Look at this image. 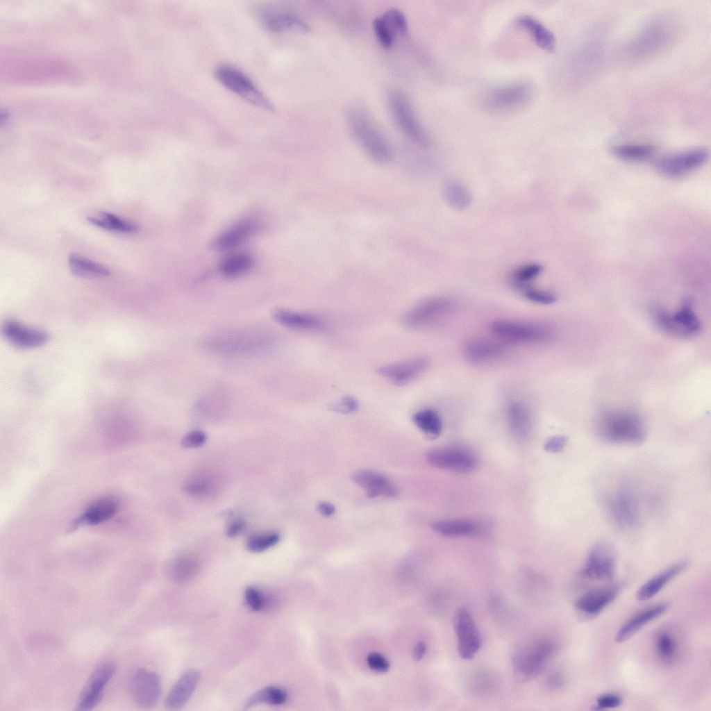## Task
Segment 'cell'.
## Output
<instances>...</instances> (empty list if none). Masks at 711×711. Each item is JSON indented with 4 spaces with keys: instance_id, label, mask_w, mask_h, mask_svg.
Masks as SVG:
<instances>
[{
    "instance_id": "53",
    "label": "cell",
    "mask_w": 711,
    "mask_h": 711,
    "mask_svg": "<svg viewBox=\"0 0 711 711\" xmlns=\"http://www.w3.org/2000/svg\"><path fill=\"white\" fill-rule=\"evenodd\" d=\"M546 683L549 689H559L565 684L564 676L561 671H555L549 675Z\"/></svg>"
},
{
    "instance_id": "16",
    "label": "cell",
    "mask_w": 711,
    "mask_h": 711,
    "mask_svg": "<svg viewBox=\"0 0 711 711\" xmlns=\"http://www.w3.org/2000/svg\"><path fill=\"white\" fill-rule=\"evenodd\" d=\"M453 625L460 657L465 660L471 659L481 646V638L468 610L459 608L455 614Z\"/></svg>"
},
{
    "instance_id": "24",
    "label": "cell",
    "mask_w": 711,
    "mask_h": 711,
    "mask_svg": "<svg viewBox=\"0 0 711 711\" xmlns=\"http://www.w3.org/2000/svg\"><path fill=\"white\" fill-rule=\"evenodd\" d=\"M200 679L199 673L194 669L186 671L169 692L165 705L169 710H178L190 699Z\"/></svg>"
},
{
    "instance_id": "18",
    "label": "cell",
    "mask_w": 711,
    "mask_h": 711,
    "mask_svg": "<svg viewBox=\"0 0 711 711\" xmlns=\"http://www.w3.org/2000/svg\"><path fill=\"white\" fill-rule=\"evenodd\" d=\"M533 89L525 83L503 86L492 92L486 104L492 110H510L526 105L531 99Z\"/></svg>"
},
{
    "instance_id": "19",
    "label": "cell",
    "mask_w": 711,
    "mask_h": 711,
    "mask_svg": "<svg viewBox=\"0 0 711 711\" xmlns=\"http://www.w3.org/2000/svg\"><path fill=\"white\" fill-rule=\"evenodd\" d=\"M429 363L427 358L418 356L383 366L378 372L393 384L402 386L420 376L428 369Z\"/></svg>"
},
{
    "instance_id": "17",
    "label": "cell",
    "mask_w": 711,
    "mask_h": 711,
    "mask_svg": "<svg viewBox=\"0 0 711 711\" xmlns=\"http://www.w3.org/2000/svg\"><path fill=\"white\" fill-rule=\"evenodd\" d=\"M115 671L113 663L107 662L97 666L81 693L77 709L91 710L101 701L103 690Z\"/></svg>"
},
{
    "instance_id": "1",
    "label": "cell",
    "mask_w": 711,
    "mask_h": 711,
    "mask_svg": "<svg viewBox=\"0 0 711 711\" xmlns=\"http://www.w3.org/2000/svg\"><path fill=\"white\" fill-rule=\"evenodd\" d=\"M347 123L356 142L374 161L387 164L392 151L386 137L365 110L352 107L347 112Z\"/></svg>"
},
{
    "instance_id": "36",
    "label": "cell",
    "mask_w": 711,
    "mask_h": 711,
    "mask_svg": "<svg viewBox=\"0 0 711 711\" xmlns=\"http://www.w3.org/2000/svg\"><path fill=\"white\" fill-rule=\"evenodd\" d=\"M443 196L449 206L457 210H463L471 203V194L461 183L456 181L447 182L443 188Z\"/></svg>"
},
{
    "instance_id": "52",
    "label": "cell",
    "mask_w": 711,
    "mask_h": 711,
    "mask_svg": "<svg viewBox=\"0 0 711 711\" xmlns=\"http://www.w3.org/2000/svg\"><path fill=\"white\" fill-rule=\"evenodd\" d=\"M357 401L351 397H346L333 406V410L342 413H351L358 409Z\"/></svg>"
},
{
    "instance_id": "45",
    "label": "cell",
    "mask_w": 711,
    "mask_h": 711,
    "mask_svg": "<svg viewBox=\"0 0 711 711\" xmlns=\"http://www.w3.org/2000/svg\"><path fill=\"white\" fill-rule=\"evenodd\" d=\"M382 15L396 35H404L407 32V19L405 15L399 9L392 8L387 10Z\"/></svg>"
},
{
    "instance_id": "51",
    "label": "cell",
    "mask_w": 711,
    "mask_h": 711,
    "mask_svg": "<svg viewBox=\"0 0 711 711\" xmlns=\"http://www.w3.org/2000/svg\"><path fill=\"white\" fill-rule=\"evenodd\" d=\"M567 443V438L563 435H555L549 438L544 444L546 451L557 453L563 449Z\"/></svg>"
},
{
    "instance_id": "2",
    "label": "cell",
    "mask_w": 711,
    "mask_h": 711,
    "mask_svg": "<svg viewBox=\"0 0 711 711\" xmlns=\"http://www.w3.org/2000/svg\"><path fill=\"white\" fill-rule=\"evenodd\" d=\"M596 428L602 439L613 444H639L646 437V428L642 418L638 413L630 410L603 412L598 419Z\"/></svg>"
},
{
    "instance_id": "35",
    "label": "cell",
    "mask_w": 711,
    "mask_h": 711,
    "mask_svg": "<svg viewBox=\"0 0 711 711\" xmlns=\"http://www.w3.org/2000/svg\"><path fill=\"white\" fill-rule=\"evenodd\" d=\"M200 568L198 558L192 554H183L177 557L170 567L169 573L173 579L185 582L196 576Z\"/></svg>"
},
{
    "instance_id": "21",
    "label": "cell",
    "mask_w": 711,
    "mask_h": 711,
    "mask_svg": "<svg viewBox=\"0 0 711 711\" xmlns=\"http://www.w3.org/2000/svg\"><path fill=\"white\" fill-rule=\"evenodd\" d=\"M2 330L10 343L22 349L38 347L49 340V335L44 331L24 326L12 319L4 323Z\"/></svg>"
},
{
    "instance_id": "37",
    "label": "cell",
    "mask_w": 711,
    "mask_h": 711,
    "mask_svg": "<svg viewBox=\"0 0 711 711\" xmlns=\"http://www.w3.org/2000/svg\"><path fill=\"white\" fill-rule=\"evenodd\" d=\"M87 221L94 226L110 231L133 233L137 230L135 224L107 212H101L98 217H89Z\"/></svg>"
},
{
    "instance_id": "10",
    "label": "cell",
    "mask_w": 711,
    "mask_h": 711,
    "mask_svg": "<svg viewBox=\"0 0 711 711\" xmlns=\"http://www.w3.org/2000/svg\"><path fill=\"white\" fill-rule=\"evenodd\" d=\"M434 467L458 473H469L476 469L478 460L470 451L454 446L436 448L426 456Z\"/></svg>"
},
{
    "instance_id": "5",
    "label": "cell",
    "mask_w": 711,
    "mask_h": 711,
    "mask_svg": "<svg viewBox=\"0 0 711 711\" xmlns=\"http://www.w3.org/2000/svg\"><path fill=\"white\" fill-rule=\"evenodd\" d=\"M490 329L496 337L510 343H542L553 337L549 328L531 322L499 319L491 324Z\"/></svg>"
},
{
    "instance_id": "20",
    "label": "cell",
    "mask_w": 711,
    "mask_h": 711,
    "mask_svg": "<svg viewBox=\"0 0 711 711\" xmlns=\"http://www.w3.org/2000/svg\"><path fill=\"white\" fill-rule=\"evenodd\" d=\"M353 480L362 487L366 496L394 498L398 495L397 487L384 474L371 469L357 470L351 476Z\"/></svg>"
},
{
    "instance_id": "7",
    "label": "cell",
    "mask_w": 711,
    "mask_h": 711,
    "mask_svg": "<svg viewBox=\"0 0 711 711\" xmlns=\"http://www.w3.org/2000/svg\"><path fill=\"white\" fill-rule=\"evenodd\" d=\"M456 306L455 301L448 297H433L410 310L405 314L403 322L410 328H426L451 314Z\"/></svg>"
},
{
    "instance_id": "30",
    "label": "cell",
    "mask_w": 711,
    "mask_h": 711,
    "mask_svg": "<svg viewBox=\"0 0 711 711\" xmlns=\"http://www.w3.org/2000/svg\"><path fill=\"white\" fill-rule=\"evenodd\" d=\"M507 416L510 427L514 435L524 438L530 433L531 418L528 409L521 402H510L507 408Z\"/></svg>"
},
{
    "instance_id": "6",
    "label": "cell",
    "mask_w": 711,
    "mask_h": 711,
    "mask_svg": "<svg viewBox=\"0 0 711 711\" xmlns=\"http://www.w3.org/2000/svg\"><path fill=\"white\" fill-rule=\"evenodd\" d=\"M657 325L663 331L683 337H689L699 333L701 322L695 315L689 299H685L680 308L674 314L661 308L654 312Z\"/></svg>"
},
{
    "instance_id": "47",
    "label": "cell",
    "mask_w": 711,
    "mask_h": 711,
    "mask_svg": "<svg viewBox=\"0 0 711 711\" xmlns=\"http://www.w3.org/2000/svg\"><path fill=\"white\" fill-rule=\"evenodd\" d=\"M523 294L528 300L538 304L550 305L557 300L553 293L543 290L524 287Z\"/></svg>"
},
{
    "instance_id": "27",
    "label": "cell",
    "mask_w": 711,
    "mask_h": 711,
    "mask_svg": "<svg viewBox=\"0 0 711 711\" xmlns=\"http://www.w3.org/2000/svg\"><path fill=\"white\" fill-rule=\"evenodd\" d=\"M274 319L280 324L301 331H315L321 328L324 323L315 315L285 309L274 312Z\"/></svg>"
},
{
    "instance_id": "49",
    "label": "cell",
    "mask_w": 711,
    "mask_h": 711,
    "mask_svg": "<svg viewBox=\"0 0 711 711\" xmlns=\"http://www.w3.org/2000/svg\"><path fill=\"white\" fill-rule=\"evenodd\" d=\"M367 663L369 668L377 672H385L389 669L387 660L378 653H371L367 657Z\"/></svg>"
},
{
    "instance_id": "31",
    "label": "cell",
    "mask_w": 711,
    "mask_h": 711,
    "mask_svg": "<svg viewBox=\"0 0 711 711\" xmlns=\"http://www.w3.org/2000/svg\"><path fill=\"white\" fill-rule=\"evenodd\" d=\"M68 265L72 274L83 278H101L110 274L107 267L77 253L69 256Z\"/></svg>"
},
{
    "instance_id": "44",
    "label": "cell",
    "mask_w": 711,
    "mask_h": 711,
    "mask_svg": "<svg viewBox=\"0 0 711 711\" xmlns=\"http://www.w3.org/2000/svg\"><path fill=\"white\" fill-rule=\"evenodd\" d=\"M373 26L374 33L380 43L385 47H391L397 35L389 26L382 15L374 19Z\"/></svg>"
},
{
    "instance_id": "11",
    "label": "cell",
    "mask_w": 711,
    "mask_h": 711,
    "mask_svg": "<svg viewBox=\"0 0 711 711\" xmlns=\"http://www.w3.org/2000/svg\"><path fill=\"white\" fill-rule=\"evenodd\" d=\"M607 508L614 522L622 528H633L639 519L637 499L626 486L617 488L608 499Z\"/></svg>"
},
{
    "instance_id": "3",
    "label": "cell",
    "mask_w": 711,
    "mask_h": 711,
    "mask_svg": "<svg viewBox=\"0 0 711 711\" xmlns=\"http://www.w3.org/2000/svg\"><path fill=\"white\" fill-rule=\"evenodd\" d=\"M387 102L395 123L406 136L418 144L427 145V134L408 96L401 90L392 89L387 94Z\"/></svg>"
},
{
    "instance_id": "4",
    "label": "cell",
    "mask_w": 711,
    "mask_h": 711,
    "mask_svg": "<svg viewBox=\"0 0 711 711\" xmlns=\"http://www.w3.org/2000/svg\"><path fill=\"white\" fill-rule=\"evenodd\" d=\"M215 75L221 85L246 101L263 109L274 110L270 101L240 69L228 64H221L216 67Z\"/></svg>"
},
{
    "instance_id": "46",
    "label": "cell",
    "mask_w": 711,
    "mask_h": 711,
    "mask_svg": "<svg viewBox=\"0 0 711 711\" xmlns=\"http://www.w3.org/2000/svg\"><path fill=\"white\" fill-rule=\"evenodd\" d=\"M244 599L247 605L253 611H260L267 606L268 599L260 589L253 586H249L245 589Z\"/></svg>"
},
{
    "instance_id": "33",
    "label": "cell",
    "mask_w": 711,
    "mask_h": 711,
    "mask_svg": "<svg viewBox=\"0 0 711 711\" xmlns=\"http://www.w3.org/2000/svg\"><path fill=\"white\" fill-rule=\"evenodd\" d=\"M655 649L660 660L667 665L676 662L678 654V644L675 635L669 630H661L655 637Z\"/></svg>"
},
{
    "instance_id": "14",
    "label": "cell",
    "mask_w": 711,
    "mask_h": 711,
    "mask_svg": "<svg viewBox=\"0 0 711 711\" xmlns=\"http://www.w3.org/2000/svg\"><path fill=\"white\" fill-rule=\"evenodd\" d=\"M623 587L622 583H614L589 590L576 601L575 608L584 618L594 617L614 601Z\"/></svg>"
},
{
    "instance_id": "56",
    "label": "cell",
    "mask_w": 711,
    "mask_h": 711,
    "mask_svg": "<svg viewBox=\"0 0 711 711\" xmlns=\"http://www.w3.org/2000/svg\"><path fill=\"white\" fill-rule=\"evenodd\" d=\"M426 651V644L424 642H419L414 649L413 657L417 661L420 660L425 655Z\"/></svg>"
},
{
    "instance_id": "23",
    "label": "cell",
    "mask_w": 711,
    "mask_h": 711,
    "mask_svg": "<svg viewBox=\"0 0 711 711\" xmlns=\"http://www.w3.org/2000/svg\"><path fill=\"white\" fill-rule=\"evenodd\" d=\"M506 352L503 344L488 339L474 338L465 342L463 353L468 361L482 364L496 360Z\"/></svg>"
},
{
    "instance_id": "15",
    "label": "cell",
    "mask_w": 711,
    "mask_h": 711,
    "mask_svg": "<svg viewBox=\"0 0 711 711\" xmlns=\"http://www.w3.org/2000/svg\"><path fill=\"white\" fill-rule=\"evenodd\" d=\"M132 699L140 707L151 708L158 702L161 693V682L154 672L147 669L135 671L129 682Z\"/></svg>"
},
{
    "instance_id": "26",
    "label": "cell",
    "mask_w": 711,
    "mask_h": 711,
    "mask_svg": "<svg viewBox=\"0 0 711 711\" xmlns=\"http://www.w3.org/2000/svg\"><path fill=\"white\" fill-rule=\"evenodd\" d=\"M687 566V560H681L670 565L638 589L636 593L637 599L646 601L651 599L672 579L684 571Z\"/></svg>"
},
{
    "instance_id": "28",
    "label": "cell",
    "mask_w": 711,
    "mask_h": 711,
    "mask_svg": "<svg viewBox=\"0 0 711 711\" xmlns=\"http://www.w3.org/2000/svg\"><path fill=\"white\" fill-rule=\"evenodd\" d=\"M517 23L530 35L535 44L541 49L549 52H553L555 50V37L542 22L531 16L523 15L518 17Z\"/></svg>"
},
{
    "instance_id": "54",
    "label": "cell",
    "mask_w": 711,
    "mask_h": 711,
    "mask_svg": "<svg viewBox=\"0 0 711 711\" xmlns=\"http://www.w3.org/2000/svg\"><path fill=\"white\" fill-rule=\"evenodd\" d=\"M246 522L242 519H235L231 521L226 529V535L229 537H235L242 534L246 528Z\"/></svg>"
},
{
    "instance_id": "9",
    "label": "cell",
    "mask_w": 711,
    "mask_h": 711,
    "mask_svg": "<svg viewBox=\"0 0 711 711\" xmlns=\"http://www.w3.org/2000/svg\"><path fill=\"white\" fill-rule=\"evenodd\" d=\"M555 650L556 646L553 642L545 640L529 649L517 651L513 655L512 662L517 677L528 680L537 676L543 670Z\"/></svg>"
},
{
    "instance_id": "25",
    "label": "cell",
    "mask_w": 711,
    "mask_h": 711,
    "mask_svg": "<svg viewBox=\"0 0 711 711\" xmlns=\"http://www.w3.org/2000/svg\"><path fill=\"white\" fill-rule=\"evenodd\" d=\"M668 608V603H660L637 613L620 627L614 640L618 643L626 641L643 626L664 613Z\"/></svg>"
},
{
    "instance_id": "32",
    "label": "cell",
    "mask_w": 711,
    "mask_h": 711,
    "mask_svg": "<svg viewBox=\"0 0 711 711\" xmlns=\"http://www.w3.org/2000/svg\"><path fill=\"white\" fill-rule=\"evenodd\" d=\"M218 480L212 474L206 472L192 475L184 484L185 492L191 496L204 498L217 492Z\"/></svg>"
},
{
    "instance_id": "8",
    "label": "cell",
    "mask_w": 711,
    "mask_h": 711,
    "mask_svg": "<svg viewBox=\"0 0 711 711\" xmlns=\"http://www.w3.org/2000/svg\"><path fill=\"white\" fill-rule=\"evenodd\" d=\"M254 12L262 26L271 32L307 33L310 30L309 26L297 14L281 6L260 5Z\"/></svg>"
},
{
    "instance_id": "42",
    "label": "cell",
    "mask_w": 711,
    "mask_h": 711,
    "mask_svg": "<svg viewBox=\"0 0 711 711\" xmlns=\"http://www.w3.org/2000/svg\"><path fill=\"white\" fill-rule=\"evenodd\" d=\"M280 540V535L276 532L255 533L246 540L247 549L253 553H260L275 546Z\"/></svg>"
},
{
    "instance_id": "55",
    "label": "cell",
    "mask_w": 711,
    "mask_h": 711,
    "mask_svg": "<svg viewBox=\"0 0 711 711\" xmlns=\"http://www.w3.org/2000/svg\"><path fill=\"white\" fill-rule=\"evenodd\" d=\"M317 509L320 514L329 517L334 514L335 507L328 502L322 501L317 504Z\"/></svg>"
},
{
    "instance_id": "41",
    "label": "cell",
    "mask_w": 711,
    "mask_h": 711,
    "mask_svg": "<svg viewBox=\"0 0 711 711\" xmlns=\"http://www.w3.org/2000/svg\"><path fill=\"white\" fill-rule=\"evenodd\" d=\"M251 265L252 259L249 255L233 254L222 261L220 265V271L226 277H234L249 269Z\"/></svg>"
},
{
    "instance_id": "34",
    "label": "cell",
    "mask_w": 711,
    "mask_h": 711,
    "mask_svg": "<svg viewBox=\"0 0 711 711\" xmlns=\"http://www.w3.org/2000/svg\"><path fill=\"white\" fill-rule=\"evenodd\" d=\"M432 528L437 533L446 537L469 536L476 533L478 525L471 520H445L435 521Z\"/></svg>"
},
{
    "instance_id": "50",
    "label": "cell",
    "mask_w": 711,
    "mask_h": 711,
    "mask_svg": "<svg viewBox=\"0 0 711 711\" xmlns=\"http://www.w3.org/2000/svg\"><path fill=\"white\" fill-rule=\"evenodd\" d=\"M622 703L621 697L617 694H605L599 696L596 699L597 709H610L619 706Z\"/></svg>"
},
{
    "instance_id": "12",
    "label": "cell",
    "mask_w": 711,
    "mask_h": 711,
    "mask_svg": "<svg viewBox=\"0 0 711 711\" xmlns=\"http://www.w3.org/2000/svg\"><path fill=\"white\" fill-rule=\"evenodd\" d=\"M708 158L706 149L695 148L662 157L657 162L656 169L667 177L678 178L702 166Z\"/></svg>"
},
{
    "instance_id": "29",
    "label": "cell",
    "mask_w": 711,
    "mask_h": 711,
    "mask_svg": "<svg viewBox=\"0 0 711 711\" xmlns=\"http://www.w3.org/2000/svg\"><path fill=\"white\" fill-rule=\"evenodd\" d=\"M257 224L252 221H244L225 231L214 242L213 246L219 250L234 247L257 230Z\"/></svg>"
},
{
    "instance_id": "39",
    "label": "cell",
    "mask_w": 711,
    "mask_h": 711,
    "mask_svg": "<svg viewBox=\"0 0 711 711\" xmlns=\"http://www.w3.org/2000/svg\"><path fill=\"white\" fill-rule=\"evenodd\" d=\"M655 152V148L651 144H627L613 147V154L622 160L640 161L651 158Z\"/></svg>"
},
{
    "instance_id": "43",
    "label": "cell",
    "mask_w": 711,
    "mask_h": 711,
    "mask_svg": "<svg viewBox=\"0 0 711 711\" xmlns=\"http://www.w3.org/2000/svg\"><path fill=\"white\" fill-rule=\"evenodd\" d=\"M543 267L537 263L527 264L516 269L512 274V281L517 287H524L525 284L537 277Z\"/></svg>"
},
{
    "instance_id": "22",
    "label": "cell",
    "mask_w": 711,
    "mask_h": 711,
    "mask_svg": "<svg viewBox=\"0 0 711 711\" xmlns=\"http://www.w3.org/2000/svg\"><path fill=\"white\" fill-rule=\"evenodd\" d=\"M119 509V503L113 497L105 496L91 503L74 522L72 530L81 525L94 526L112 519Z\"/></svg>"
},
{
    "instance_id": "38",
    "label": "cell",
    "mask_w": 711,
    "mask_h": 711,
    "mask_svg": "<svg viewBox=\"0 0 711 711\" xmlns=\"http://www.w3.org/2000/svg\"><path fill=\"white\" fill-rule=\"evenodd\" d=\"M412 421L420 430L429 437H435L441 433V417L432 409H423L417 412L412 416Z\"/></svg>"
},
{
    "instance_id": "48",
    "label": "cell",
    "mask_w": 711,
    "mask_h": 711,
    "mask_svg": "<svg viewBox=\"0 0 711 711\" xmlns=\"http://www.w3.org/2000/svg\"><path fill=\"white\" fill-rule=\"evenodd\" d=\"M206 435L201 430H193L187 433L181 440L184 448L192 449L202 446L206 441Z\"/></svg>"
},
{
    "instance_id": "40",
    "label": "cell",
    "mask_w": 711,
    "mask_h": 711,
    "mask_svg": "<svg viewBox=\"0 0 711 711\" xmlns=\"http://www.w3.org/2000/svg\"><path fill=\"white\" fill-rule=\"evenodd\" d=\"M287 699V693L285 689L278 687L270 686L252 694L245 704V709H249L262 703L280 705L285 703Z\"/></svg>"
},
{
    "instance_id": "13",
    "label": "cell",
    "mask_w": 711,
    "mask_h": 711,
    "mask_svg": "<svg viewBox=\"0 0 711 711\" xmlns=\"http://www.w3.org/2000/svg\"><path fill=\"white\" fill-rule=\"evenodd\" d=\"M615 567L613 549L608 544L601 542L596 543L589 550L579 574L585 578L610 580L614 576Z\"/></svg>"
}]
</instances>
